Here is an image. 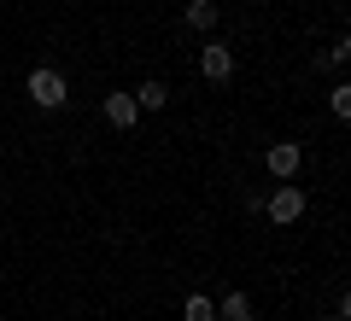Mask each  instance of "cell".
Listing matches in <instances>:
<instances>
[{
    "mask_svg": "<svg viewBox=\"0 0 351 321\" xmlns=\"http://www.w3.org/2000/svg\"><path fill=\"white\" fill-rule=\"evenodd\" d=\"M135 117H141L135 94H106V123H117V129H135Z\"/></svg>",
    "mask_w": 351,
    "mask_h": 321,
    "instance_id": "5",
    "label": "cell"
},
{
    "mask_svg": "<svg viewBox=\"0 0 351 321\" xmlns=\"http://www.w3.org/2000/svg\"><path fill=\"white\" fill-rule=\"evenodd\" d=\"M199 76L205 82H228V76H234V53H228L223 41H211V47L199 53Z\"/></svg>",
    "mask_w": 351,
    "mask_h": 321,
    "instance_id": "2",
    "label": "cell"
},
{
    "mask_svg": "<svg viewBox=\"0 0 351 321\" xmlns=\"http://www.w3.org/2000/svg\"><path fill=\"white\" fill-rule=\"evenodd\" d=\"M135 105H141V112H164V105H170V88H164V82H141L135 88Z\"/></svg>",
    "mask_w": 351,
    "mask_h": 321,
    "instance_id": "6",
    "label": "cell"
},
{
    "mask_svg": "<svg viewBox=\"0 0 351 321\" xmlns=\"http://www.w3.org/2000/svg\"><path fill=\"white\" fill-rule=\"evenodd\" d=\"M24 88H29V99H36L41 112H59V105H64V76L47 70V64H41V70H29Z\"/></svg>",
    "mask_w": 351,
    "mask_h": 321,
    "instance_id": "1",
    "label": "cell"
},
{
    "mask_svg": "<svg viewBox=\"0 0 351 321\" xmlns=\"http://www.w3.org/2000/svg\"><path fill=\"white\" fill-rule=\"evenodd\" d=\"M188 24L193 29H217V0H188Z\"/></svg>",
    "mask_w": 351,
    "mask_h": 321,
    "instance_id": "7",
    "label": "cell"
},
{
    "mask_svg": "<svg viewBox=\"0 0 351 321\" xmlns=\"http://www.w3.org/2000/svg\"><path fill=\"white\" fill-rule=\"evenodd\" d=\"M217 316H223V321H252V298H246V292H228Z\"/></svg>",
    "mask_w": 351,
    "mask_h": 321,
    "instance_id": "8",
    "label": "cell"
},
{
    "mask_svg": "<svg viewBox=\"0 0 351 321\" xmlns=\"http://www.w3.org/2000/svg\"><path fill=\"white\" fill-rule=\"evenodd\" d=\"M328 105H334V117H351V82H339L334 94H328Z\"/></svg>",
    "mask_w": 351,
    "mask_h": 321,
    "instance_id": "10",
    "label": "cell"
},
{
    "mask_svg": "<svg viewBox=\"0 0 351 321\" xmlns=\"http://www.w3.org/2000/svg\"><path fill=\"white\" fill-rule=\"evenodd\" d=\"M304 216V193L299 187H276L269 193V222H299Z\"/></svg>",
    "mask_w": 351,
    "mask_h": 321,
    "instance_id": "3",
    "label": "cell"
},
{
    "mask_svg": "<svg viewBox=\"0 0 351 321\" xmlns=\"http://www.w3.org/2000/svg\"><path fill=\"white\" fill-rule=\"evenodd\" d=\"M299 164H304V152L293 146V140H276V146H269V175L287 181V175H299Z\"/></svg>",
    "mask_w": 351,
    "mask_h": 321,
    "instance_id": "4",
    "label": "cell"
},
{
    "mask_svg": "<svg viewBox=\"0 0 351 321\" xmlns=\"http://www.w3.org/2000/svg\"><path fill=\"white\" fill-rule=\"evenodd\" d=\"M182 321H217V304H211V298H199V292H193L188 304H182Z\"/></svg>",
    "mask_w": 351,
    "mask_h": 321,
    "instance_id": "9",
    "label": "cell"
}]
</instances>
